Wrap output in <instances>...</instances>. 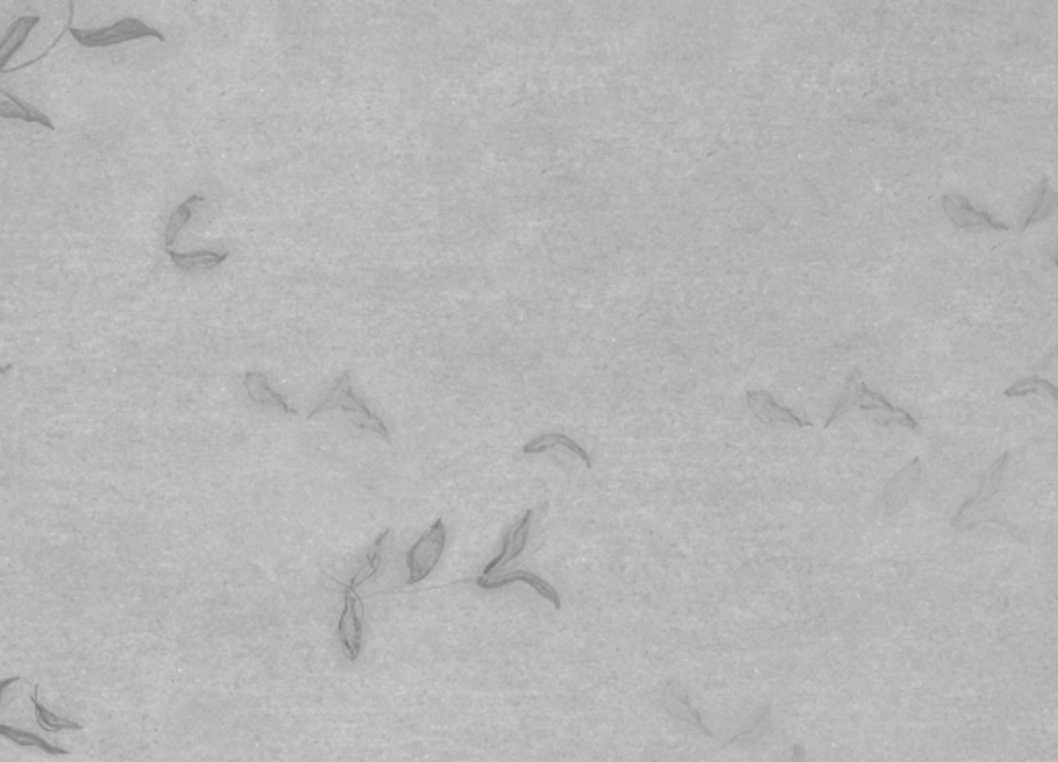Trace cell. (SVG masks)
<instances>
[{"instance_id":"7a4b0ae2","label":"cell","mask_w":1058,"mask_h":762,"mask_svg":"<svg viewBox=\"0 0 1058 762\" xmlns=\"http://www.w3.org/2000/svg\"><path fill=\"white\" fill-rule=\"evenodd\" d=\"M852 409L866 411V414L873 416V420L877 424L887 426V428L901 426V428H908V430H918V422L914 420V416H910L908 411H904V409L893 407L881 393L870 391L864 385L860 370H854L850 374L846 389H844L842 397H839V401H837V405L833 409V414L825 422V426H831L835 420L848 416Z\"/></svg>"},{"instance_id":"603a6c76","label":"cell","mask_w":1058,"mask_h":762,"mask_svg":"<svg viewBox=\"0 0 1058 762\" xmlns=\"http://www.w3.org/2000/svg\"><path fill=\"white\" fill-rule=\"evenodd\" d=\"M771 729V719H769V707H763L749 723H746L740 732L726 742V746H732V744H753V742H759L767 732Z\"/></svg>"},{"instance_id":"ba28073f","label":"cell","mask_w":1058,"mask_h":762,"mask_svg":"<svg viewBox=\"0 0 1058 762\" xmlns=\"http://www.w3.org/2000/svg\"><path fill=\"white\" fill-rule=\"evenodd\" d=\"M943 209L947 217L961 230H978V228H988V230H997V232L1009 230L1007 224H1003V221H999L997 217H992L990 213L974 207L970 199H966L963 195H945Z\"/></svg>"},{"instance_id":"6da1fadb","label":"cell","mask_w":1058,"mask_h":762,"mask_svg":"<svg viewBox=\"0 0 1058 762\" xmlns=\"http://www.w3.org/2000/svg\"><path fill=\"white\" fill-rule=\"evenodd\" d=\"M1009 459L1011 455L1003 453L997 461H994L982 475L978 492L957 508V513L953 517V527L957 531H970L982 523H997L1005 527L1007 531H1011L1017 539H1021V542H1025L1023 531L1015 527L1011 521H1007L997 506V494L1001 492Z\"/></svg>"},{"instance_id":"5b68a950","label":"cell","mask_w":1058,"mask_h":762,"mask_svg":"<svg viewBox=\"0 0 1058 762\" xmlns=\"http://www.w3.org/2000/svg\"><path fill=\"white\" fill-rule=\"evenodd\" d=\"M445 548H447V527L443 519H437L418 537V542L406 552V568H408L406 585H418L424 579H428L432 570L439 566Z\"/></svg>"},{"instance_id":"7c38bea8","label":"cell","mask_w":1058,"mask_h":762,"mask_svg":"<svg viewBox=\"0 0 1058 762\" xmlns=\"http://www.w3.org/2000/svg\"><path fill=\"white\" fill-rule=\"evenodd\" d=\"M244 389L248 393V397H251L253 403L257 405H263V407H277L282 409L284 414H290V416H296L298 411L286 401L284 395H279L271 385H269V378L259 372V370H253V372H246L244 374Z\"/></svg>"},{"instance_id":"8992f818","label":"cell","mask_w":1058,"mask_h":762,"mask_svg":"<svg viewBox=\"0 0 1058 762\" xmlns=\"http://www.w3.org/2000/svg\"><path fill=\"white\" fill-rule=\"evenodd\" d=\"M364 606L358 593L344 591V610H341L339 622H337V639L346 651V657L350 661H356L362 651V639H364V626H362Z\"/></svg>"},{"instance_id":"d6986e66","label":"cell","mask_w":1058,"mask_h":762,"mask_svg":"<svg viewBox=\"0 0 1058 762\" xmlns=\"http://www.w3.org/2000/svg\"><path fill=\"white\" fill-rule=\"evenodd\" d=\"M38 692H40V686L36 684L34 686V694H31V705H34V711H36V721L40 725V729H44V732L48 734H58V732H81L83 725L73 721V719H67V717H58L56 713H52L50 709H46L40 698H38Z\"/></svg>"},{"instance_id":"3957f363","label":"cell","mask_w":1058,"mask_h":762,"mask_svg":"<svg viewBox=\"0 0 1058 762\" xmlns=\"http://www.w3.org/2000/svg\"><path fill=\"white\" fill-rule=\"evenodd\" d=\"M327 411H344V414L348 416V420L356 428H360L364 432H372V434L381 436L385 442H391V434H389L387 424L377 414H372V411L368 409V405L354 393V389H352V372L350 370L341 372L335 378V383L331 385L327 395L308 414V420H315L317 416L327 414Z\"/></svg>"},{"instance_id":"484cf974","label":"cell","mask_w":1058,"mask_h":762,"mask_svg":"<svg viewBox=\"0 0 1058 762\" xmlns=\"http://www.w3.org/2000/svg\"><path fill=\"white\" fill-rule=\"evenodd\" d=\"M786 762H806V750H804V746L794 744V746H792V754H790V758H788Z\"/></svg>"},{"instance_id":"ffe728a7","label":"cell","mask_w":1058,"mask_h":762,"mask_svg":"<svg viewBox=\"0 0 1058 762\" xmlns=\"http://www.w3.org/2000/svg\"><path fill=\"white\" fill-rule=\"evenodd\" d=\"M0 736L11 740L13 744L21 746V748H38L50 756H69L71 752L65 750V748H58L54 744H50L48 740H44L42 736L38 734H31V732H25V729H17V727H11V725H3L0 723Z\"/></svg>"},{"instance_id":"44dd1931","label":"cell","mask_w":1058,"mask_h":762,"mask_svg":"<svg viewBox=\"0 0 1058 762\" xmlns=\"http://www.w3.org/2000/svg\"><path fill=\"white\" fill-rule=\"evenodd\" d=\"M203 203H205L203 197L193 195V197H189L186 201H182V203L172 211V215L168 217V224H166V234H164V244H166L168 250H172V246H174L178 234L182 232V228H184L186 224H189L191 217H193V213H195V209L201 207Z\"/></svg>"},{"instance_id":"7402d4cb","label":"cell","mask_w":1058,"mask_h":762,"mask_svg":"<svg viewBox=\"0 0 1058 762\" xmlns=\"http://www.w3.org/2000/svg\"><path fill=\"white\" fill-rule=\"evenodd\" d=\"M1056 203H1058V195H1056L1054 190L1050 188L1048 178L1044 176L1042 182H1040V186H1038V193H1036V197H1034V205H1032L1030 213L1023 217L1019 230L1023 232L1025 228H1030V226L1038 224V221L1046 219V217L1056 209Z\"/></svg>"},{"instance_id":"9c48e42d","label":"cell","mask_w":1058,"mask_h":762,"mask_svg":"<svg viewBox=\"0 0 1058 762\" xmlns=\"http://www.w3.org/2000/svg\"><path fill=\"white\" fill-rule=\"evenodd\" d=\"M746 405H749V409L753 411V416L765 424H788V426H798V428L813 426L811 420L794 414L790 407L780 405L767 391H761V389L746 393Z\"/></svg>"},{"instance_id":"d4e9b609","label":"cell","mask_w":1058,"mask_h":762,"mask_svg":"<svg viewBox=\"0 0 1058 762\" xmlns=\"http://www.w3.org/2000/svg\"><path fill=\"white\" fill-rule=\"evenodd\" d=\"M19 682H21V678H19V676L7 678V680H0V713H3V711H5V707H7V701H5V696H7V690H9V688H11L13 684H19Z\"/></svg>"},{"instance_id":"30bf717a","label":"cell","mask_w":1058,"mask_h":762,"mask_svg":"<svg viewBox=\"0 0 1058 762\" xmlns=\"http://www.w3.org/2000/svg\"><path fill=\"white\" fill-rule=\"evenodd\" d=\"M664 703H666L668 713H670L676 721L687 723L689 727L697 729L699 734H703V736H707V738L713 736L711 729L705 725L701 713L693 707L687 688H684L680 682H668V684H666V688H664Z\"/></svg>"},{"instance_id":"cb8c5ba5","label":"cell","mask_w":1058,"mask_h":762,"mask_svg":"<svg viewBox=\"0 0 1058 762\" xmlns=\"http://www.w3.org/2000/svg\"><path fill=\"white\" fill-rule=\"evenodd\" d=\"M1036 393H1048L1054 401L1058 397V391L1052 383H1048V380L1044 378H1038V376H1030V378H1023V380H1017V383L1013 387H1009L1005 391V397H1028V395H1036Z\"/></svg>"},{"instance_id":"9a60e30c","label":"cell","mask_w":1058,"mask_h":762,"mask_svg":"<svg viewBox=\"0 0 1058 762\" xmlns=\"http://www.w3.org/2000/svg\"><path fill=\"white\" fill-rule=\"evenodd\" d=\"M552 449H563L575 457H579L587 467H591V457L585 449H581L579 444L567 436V434H558V432H550V434H542L534 440H529L525 447L521 449L523 455H538V453H546V451H552Z\"/></svg>"},{"instance_id":"277c9868","label":"cell","mask_w":1058,"mask_h":762,"mask_svg":"<svg viewBox=\"0 0 1058 762\" xmlns=\"http://www.w3.org/2000/svg\"><path fill=\"white\" fill-rule=\"evenodd\" d=\"M69 34L83 46V48H110L124 42H135V40H147L153 38L158 42H164L166 38L160 34L158 29L149 27L141 19L135 17H124L108 27L100 29H75L69 25Z\"/></svg>"},{"instance_id":"2e32d148","label":"cell","mask_w":1058,"mask_h":762,"mask_svg":"<svg viewBox=\"0 0 1058 762\" xmlns=\"http://www.w3.org/2000/svg\"><path fill=\"white\" fill-rule=\"evenodd\" d=\"M40 23V17L38 15H25V17H19L11 23V27L7 29L5 38L0 40V71H5V67L9 65V60L13 58V54L25 44L27 36L34 31V27Z\"/></svg>"},{"instance_id":"4316f807","label":"cell","mask_w":1058,"mask_h":762,"mask_svg":"<svg viewBox=\"0 0 1058 762\" xmlns=\"http://www.w3.org/2000/svg\"><path fill=\"white\" fill-rule=\"evenodd\" d=\"M11 370H13V364H5V366H0V374H7V372H11Z\"/></svg>"},{"instance_id":"e0dca14e","label":"cell","mask_w":1058,"mask_h":762,"mask_svg":"<svg viewBox=\"0 0 1058 762\" xmlns=\"http://www.w3.org/2000/svg\"><path fill=\"white\" fill-rule=\"evenodd\" d=\"M918 480H920V459H914L904 471H899L895 475V480L889 482V486H887V490L883 494V500L891 508V511H897V508L908 500V496L916 488Z\"/></svg>"},{"instance_id":"5bb4252c","label":"cell","mask_w":1058,"mask_h":762,"mask_svg":"<svg viewBox=\"0 0 1058 762\" xmlns=\"http://www.w3.org/2000/svg\"><path fill=\"white\" fill-rule=\"evenodd\" d=\"M0 118H7V120H23V122H31V124H40L44 126V129H50L54 131V124L52 120L40 112L38 108H34L31 104L23 102L21 98H17V95L9 93L7 89L0 87Z\"/></svg>"},{"instance_id":"4fadbf2b","label":"cell","mask_w":1058,"mask_h":762,"mask_svg":"<svg viewBox=\"0 0 1058 762\" xmlns=\"http://www.w3.org/2000/svg\"><path fill=\"white\" fill-rule=\"evenodd\" d=\"M389 535H391V531L385 529V531L375 539V542H372V546L368 548V552L364 554V558H362V562H360V566H358V570H356V575L352 577L350 583L341 585V589H344V591H354V593H356L364 583L372 581V579H375V577L379 575V570H381L383 560H385V542H387V537H389Z\"/></svg>"},{"instance_id":"ac0fdd59","label":"cell","mask_w":1058,"mask_h":762,"mask_svg":"<svg viewBox=\"0 0 1058 762\" xmlns=\"http://www.w3.org/2000/svg\"><path fill=\"white\" fill-rule=\"evenodd\" d=\"M168 254H170L172 263H174L178 269H184V271L220 267V265L226 263L228 257H230V252H228V250H195V252L168 250Z\"/></svg>"},{"instance_id":"8fae6325","label":"cell","mask_w":1058,"mask_h":762,"mask_svg":"<svg viewBox=\"0 0 1058 762\" xmlns=\"http://www.w3.org/2000/svg\"><path fill=\"white\" fill-rule=\"evenodd\" d=\"M474 583H476L480 589H488V591L503 589V587L513 585V583H523V585H529V587H532V589H534L538 595H542L546 601H550L556 610L563 608V603H560V595H558V591H556L548 581H544L542 577H538L536 573H529V570H513V573L499 575V577H478Z\"/></svg>"},{"instance_id":"52a82bcc","label":"cell","mask_w":1058,"mask_h":762,"mask_svg":"<svg viewBox=\"0 0 1058 762\" xmlns=\"http://www.w3.org/2000/svg\"><path fill=\"white\" fill-rule=\"evenodd\" d=\"M534 515H536V508H527L525 515L521 519H517L503 535V544H501V550L499 554H496L494 560H490L480 577H492L494 573H499L501 568H505L507 564H511L513 560H517L523 552H525V546H527V539H529V527H532V521H534Z\"/></svg>"}]
</instances>
